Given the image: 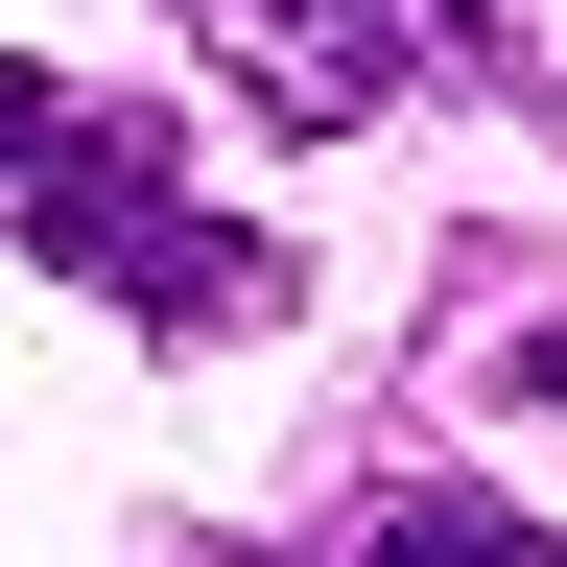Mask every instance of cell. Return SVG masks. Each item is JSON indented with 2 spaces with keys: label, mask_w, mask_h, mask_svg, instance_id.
Returning <instances> with one entry per match:
<instances>
[{
  "label": "cell",
  "mask_w": 567,
  "mask_h": 567,
  "mask_svg": "<svg viewBox=\"0 0 567 567\" xmlns=\"http://www.w3.org/2000/svg\"><path fill=\"white\" fill-rule=\"evenodd\" d=\"M354 567H567L520 496H379V520H354Z\"/></svg>",
  "instance_id": "cell-3"
},
{
  "label": "cell",
  "mask_w": 567,
  "mask_h": 567,
  "mask_svg": "<svg viewBox=\"0 0 567 567\" xmlns=\"http://www.w3.org/2000/svg\"><path fill=\"white\" fill-rule=\"evenodd\" d=\"M0 237H48L71 284H118L142 331H237V308H284V260L189 213L166 118H95V95H48V71H0Z\"/></svg>",
  "instance_id": "cell-1"
},
{
  "label": "cell",
  "mask_w": 567,
  "mask_h": 567,
  "mask_svg": "<svg viewBox=\"0 0 567 567\" xmlns=\"http://www.w3.org/2000/svg\"><path fill=\"white\" fill-rule=\"evenodd\" d=\"M425 48H450V0H213V71L284 142H354L379 95H425Z\"/></svg>",
  "instance_id": "cell-2"
}]
</instances>
